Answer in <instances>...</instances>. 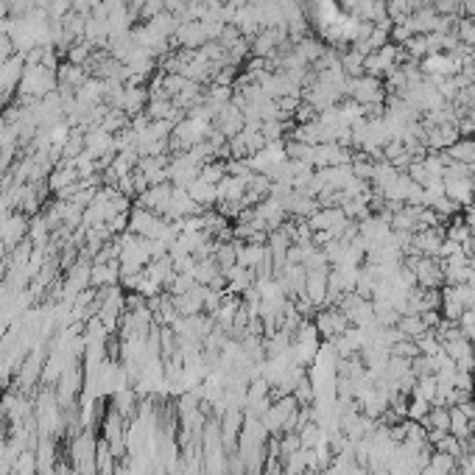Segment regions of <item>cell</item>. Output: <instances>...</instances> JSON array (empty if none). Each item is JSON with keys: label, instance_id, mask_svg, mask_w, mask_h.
<instances>
[{"label": "cell", "instance_id": "6da1fadb", "mask_svg": "<svg viewBox=\"0 0 475 475\" xmlns=\"http://www.w3.org/2000/svg\"><path fill=\"white\" fill-rule=\"evenodd\" d=\"M425 67H428V70H434V73H450V70H456V62H453L450 56H442V53H434V56H428V62H425Z\"/></svg>", "mask_w": 475, "mask_h": 475}]
</instances>
